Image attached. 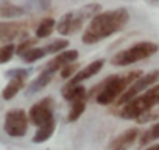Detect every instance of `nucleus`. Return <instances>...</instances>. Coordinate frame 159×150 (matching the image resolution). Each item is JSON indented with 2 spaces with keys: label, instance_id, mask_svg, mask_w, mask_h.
<instances>
[{
  "label": "nucleus",
  "instance_id": "4468645a",
  "mask_svg": "<svg viewBox=\"0 0 159 150\" xmlns=\"http://www.w3.org/2000/svg\"><path fill=\"white\" fill-rule=\"evenodd\" d=\"M62 97L70 102V103H75V102H80V100H89V91H86V88L83 85H76V86H66L62 88Z\"/></svg>",
  "mask_w": 159,
  "mask_h": 150
},
{
  "label": "nucleus",
  "instance_id": "423d86ee",
  "mask_svg": "<svg viewBox=\"0 0 159 150\" xmlns=\"http://www.w3.org/2000/svg\"><path fill=\"white\" fill-rule=\"evenodd\" d=\"M159 80V70L157 69H154V70H151V72H148V73H143L142 77L139 78V80H136L129 88H128V91L119 99V102L116 103V110H119V108H122L123 105H126V103H129L131 100H134L136 97H139L140 94H143L147 89H150V88H153V86H156L154 83Z\"/></svg>",
  "mask_w": 159,
  "mask_h": 150
},
{
  "label": "nucleus",
  "instance_id": "f3484780",
  "mask_svg": "<svg viewBox=\"0 0 159 150\" xmlns=\"http://www.w3.org/2000/svg\"><path fill=\"white\" fill-rule=\"evenodd\" d=\"M55 130H56V122H55V119H53L52 122H48V124L39 127V128L36 130V133H34V136H33L31 141H33L34 144H42V142L48 141V139L53 136Z\"/></svg>",
  "mask_w": 159,
  "mask_h": 150
},
{
  "label": "nucleus",
  "instance_id": "aec40b11",
  "mask_svg": "<svg viewBox=\"0 0 159 150\" xmlns=\"http://www.w3.org/2000/svg\"><path fill=\"white\" fill-rule=\"evenodd\" d=\"M156 139H159V122H156L153 127H150L147 131H143L142 133V136H140V139H139V145H147V144H150L151 141H156Z\"/></svg>",
  "mask_w": 159,
  "mask_h": 150
},
{
  "label": "nucleus",
  "instance_id": "7ed1b4c3",
  "mask_svg": "<svg viewBox=\"0 0 159 150\" xmlns=\"http://www.w3.org/2000/svg\"><path fill=\"white\" fill-rule=\"evenodd\" d=\"M98 13H102V7L98 3H89L78 10L67 11L56 24V31L62 36H70L83 28L86 21H92Z\"/></svg>",
  "mask_w": 159,
  "mask_h": 150
},
{
  "label": "nucleus",
  "instance_id": "9b49d317",
  "mask_svg": "<svg viewBox=\"0 0 159 150\" xmlns=\"http://www.w3.org/2000/svg\"><path fill=\"white\" fill-rule=\"evenodd\" d=\"M140 130L133 127L128 128L125 131H122L120 134H117L114 139H111V142L108 144L106 150H128L137 139H140Z\"/></svg>",
  "mask_w": 159,
  "mask_h": 150
},
{
  "label": "nucleus",
  "instance_id": "39448f33",
  "mask_svg": "<svg viewBox=\"0 0 159 150\" xmlns=\"http://www.w3.org/2000/svg\"><path fill=\"white\" fill-rule=\"evenodd\" d=\"M159 50V45L153 41H140L133 44L131 47L117 52L112 58H111V64L117 66V67H123V66H129L134 64L137 61L147 59L153 55H156Z\"/></svg>",
  "mask_w": 159,
  "mask_h": 150
},
{
  "label": "nucleus",
  "instance_id": "393cba45",
  "mask_svg": "<svg viewBox=\"0 0 159 150\" xmlns=\"http://www.w3.org/2000/svg\"><path fill=\"white\" fill-rule=\"evenodd\" d=\"M156 119H159V105L154 106L153 110L147 111L145 114H142L137 119V124H147V122H151V120H156Z\"/></svg>",
  "mask_w": 159,
  "mask_h": 150
},
{
  "label": "nucleus",
  "instance_id": "20e7f679",
  "mask_svg": "<svg viewBox=\"0 0 159 150\" xmlns=\"http://www.w3.org/2000/svg\"><path fill=\"white\" fill-rule=\"evenodd\" d=\"M157 105H159V85L147 89L143 94H140L139 97H136L129 103L116 110V114L122 119H126V120H133V119L137 120L142 114H145L147 111L153 110Z\"/></svg>",
  "mask_w": 159,
  "mask_h": 150
},
{
  "label": "nucleus",
  "instance_id": "b1692460",
  "mask_svg": "<svg viewBox=\"0 0 159 150\" xmlns=\"http://www.w3.org/2000/svg\"><path fill=\"white\" fill-rule=\"evenodd\" d=\"M38 38H28V39H25V41H20V44L17 45V50H16V53L22 58L27 52H30L31 49H34V45L38 44Z\"/></svg>",
  "mask_w": 159,
  "mask_h": 150
},
{
  "label": "nucleus",
  "instance_id": "f8f14e48",
  "mask_svg": "<svg viewBox=\"0 0 159 150\" xmlns=\"http://www.w3.org/2000/svg\"><path fill=\"white\" fill-rule=\"evenodd\" d=\"M103 66H105V59H95V61L89 63L88 66H84L81 70H80L73 78H70V80L67 82L66 86H76V85H81L84 80H88V78L94 77V75H97V73L103 69Z\"/></svg>",
  "mask_w": 159,
  "mask_h": 150
},
{
  "label": "nucleus",
  "instance_id": "4be33fe9",
  "mask_svg": "<svg viewBox=\"0 0 159 150\" xmlns=\"http://www.w3.org/2000/svg\"><path fill=\"white\" fill-rule=\"evenodd\" d=\"M45 55H47V52H45L44 47H38V49L34 47V49H31L30 52H27V53L22 56V59H24L25 63H34V61L44 58Z\"/></svg>",
  "mask_w": 159,
  "mask_h": 150
},
{
  "label": "nucleus",
  "instance_id": "2eb2a0df",
  "mask_svg": "<svg viewBox=\"0 0 159 150\" xmlns=\"http://www.w3.org/2000/svg\"><path fill=\"white\" fill-rule=\"evenodd\" d=\"M53 75H55V72H52V70H47V69H42L41 70V73L38 75V77L28 85V89H27V94L28 96H31V94H34V92H39V91H42L52 80H53Z\"/></svg>",
  "mask_w": 159,
  "mask_h": 150
},
{
  "label": "nucleus",
  "instance_id": "9d476101",
  "mask_svg": "<svg viewBox=\"0 0 159 150\" xmlns=\"http://www.w3.org/2000/svg\"><path fill=\"white\" fill-rule=\"evenodd\" d=\"M30 22H0V41L7 44H13L14 39L20 38L22 41L28 39Z\"/></svg>",
  "mask_w": 159,
  "mask_h": 150
},
{
  "label": "nucleus",
  "instance_id": "412c9836",
  "mask_svg": "<svg viewBox=\"0 0 159 150\" xmlns=\"http://www.w3.org/2000/svg\"><path fill=\"white\" fill-rule=\"evenodd\" d=\"M67 47H69V41H67V39H56V41L47 44L44 49H45L47 55H48V53H56V55H59V53H62Z\"/></svg>",
  "mask_w": 159,
  "mask_h": 150
},
{
  "label": "nucleus",
  "instance_id": "6ab92c4d",
  "mask_svg": "<svg viewBox=\"0 0 159 150\" xmlns=\"http://www.w3.org/2000/svg\"><path fill=\"white\" fill-rule=\"evenodd\" d=\"M84 111H86V100H80V102L70 103V110H69V114H67V122L78 120Z\"/></svg>",
  "mask_w": 159,
  "mask_h": 150
},
{
  "label": "nucleus",
  "instance_id": "5701e85b",
  "mask_svg": "<svg viewBox=\"0 0 159 150\" xmlns=\"http://www.w3.org/2000/svg\"><path fill=\"white\" fill-rule=\"evenodd\" d=\"M16 50H17V47H16L14 44L2 45V47H0V63H2V64H7V63L13 58V55L16 53Z\"/></svg>",
  "mask_w": 159,
  "mask_h": 150
},
{
  "label": "nucleus",
  "instance_id": "bb28decb",
  "mask_svg": "<svg viewBox=\"0 0 159 150\" xmlns=\"http://www.w3.org/2000/svg\"><path fill=\"white\" fill-rule=\"evenodd\" d=\"M145 150H159V144H156V145H151V147H148V148H145Z\"/></svg>",
  "mask_w": 159,
  "mask_h": 150
},
{
  "label": "nucleus",
  "instance_id": "a878e982",
  "mask_svg": "<svg viewBox=\"0 0 159 150\" xmlns=\"http://www.w3.org/2000/svg\"><path fill=\"white\" fill-rule=\"evenodd\" d=\"M78 69H80V64H78V63L69 64V66H66V67L61 70V77H62V78H69V80H70V78H73L75 75L80 72Z\"/></svg>",
  "mask_w": 159,
  "mask_h": 150
},
{
  "label": "nucleus",
  "instance_id": "ddd939ff",
  "mask_svg": "<svg viewBox=\"0 0 159 150\" xmlns=\"http://www.w3.org/2000/svg\"><path fill=\"white\" fill-rule=\"evenodd\" d=\"M76 59H78V50H64L62 53H59V55H56L55 58H52V59L45 64L44 69L52 70V72H56V70L61 72L66 66L76 63Z\"/></svg>",
  "mask_w": 159,
  "mask_h": 150
},
{
  "label": "nucleus",
  "instance_id": "f257e3e1",
  "mask_svg": "<svg viewBox=\"0 0 159 150\" xmlns=\"http://www.w3.org/2000/svg\"><path fill=\"white\" fill-rule=\"evenodd\" d=\"M129 21V13L126 8H116V10H106L98 13L84 28L81 42L92 45L97 44L119 31H122Z\"/></svg>",
  "mask_w": 159,
  "mask_h": 150
},
{
  "label": "nucleus",
  "instance_id": "6e6552de",
  "mask_svg": "<svg viewBox=\"0 0 159 150\" xmlns=\"http://www.w3.org/2000/svg\"><path fill=\"white\" fill-rule=\"evenodd\" d=\"M53 113H55V99L53 97H44L39 102H36L30 111H28V117L30 122L36 127H42L48 122L53 120Z\"/></svg>",
  "mask_w": 159,
  "mask_h": 150
},
{
  "label": "nucleus",
  "instance_id": "dca6fc26",
  "mask_svg": "<svg viewBox=\"0 0 159 150\" xmlns=\"http://www.w3.org/2000/svg\"><path fill=\"white\" fill-rule=\"evenodd\" d=\"M28 13V10L22 5H16L11 2H2L0 3V16L3 19H14V17H22Z\"/></svg>",
  "mask_w": 159,
  "mask_h": 150
},
{
  "label": "nucleus",
  "instance_id": "1a4fd4ad",
  "mask_svg": "<svg viewBox=\"0 0 159 150\" xmlns=\"http://www.w3.org/2000/svg\"><path fill=\"white\" fill-rule=\"evenodd\" d=\"M28 73H30V70L22 69V67H16V69H11V70H7L5 72V75L10 78V82L5 86V89L2 91L3 100H13L25 88Z\"/></svg>",
  "mask_w": 159,
  "mask_h": 150
},
{
  "label": "nucleus",
  "instance_id": "0eeeda50",
  "mask_svg": "<svg viewBox=\"0 0 159 150\" xmlns=\"http://www.w3.org/2000/svg\"><path fill=\"white\" fill-rule=\"evenodd\" d=\"M28 122H30L28 113H25L24 110H20V108L10 110L5 114L3 130L11 138H22L28 131Z\"/></svg>",
  "mask_w": 159,
  "mask_h": 150
},
{
  "label": "nucleus",
  "instance_id": "a211bd4d",
  "mask_svg": "<svg viewBox=\"0 0 159 150\" xmlns=\"http://www.w3.org/2000/svg\"><path fill=\"white\" fill-rule=\"evenodd\" d=\"M56 21L53 17H44L39 21V24L36 25V38L38 39H42V38H47L53 33V30H56Z\"/></svg>",
  "mask_w": 159,
  "mask_h": 150
},
{
  "label": "nucleus",
  "instance_id": "f03ea898",
  "mask_svg": "<svg viewBox=\"0 0 159 150\" xmlns=\"http://www.w3.org/2000/svg\"><path fill=\"white\" fill-rule=\"evenodd\" d=\"M143 75L142 70H129L126 73H117V75H109L108 78L102 80L98 85H95L94 88H91L89 91V97L95 96V100L98 105L103 106H109V105H116L119 102V99L128 91V88L139 80Z\"/></svg>",
  "mask_w": 159,
  "mask_h": 150
}]
</instances>
